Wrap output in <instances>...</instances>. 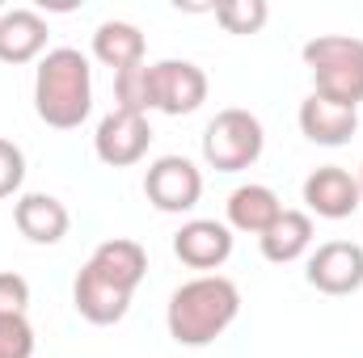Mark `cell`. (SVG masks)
I'll use <instances>...</instances> for the list:
<instances>
[{"mask_svg": "<svg viewBox=\"0 0 363 358\" xmlns=\"http://www.w3.org/2000/svg\"><path fill=\"white\" fill-rule=\"evenodd\" d=\"M47 21L34 8L0 13V64H34L47 55Z\"/></svg>", "mask_w": 363, "mask_h": 358, "instance_id": "5bb4252c", "label": "cell"}, {"mask_svg": "<svg viewBox=\"0 0 363 358\" xmlns=\"http://www.w3.org/2000/svg\"><path fill=\"white\" fill-rule=\"evenodd\" d=\"M144 51H148V42H144L140 25H131V21H101L93 30V55L114 72L144 64Z\"/></svg>", "mask_w": 363, "mask_h": 358, "instance_id": "ac0fdd59", "label": "cell"}, {"mask_svg": "<svg viewBox=\"0 0 363 358\" xmlns=\"http://www.w3.org/2000/svg\"><path fill=\"white\" fill-rule=\"evenodd\" d=\"M304 278L321 295H355L363 287V245H351V241L317 245V253L304 266Z\"/></svg>", "mask_w": 363, "mask_h": 358, "instance_id": "ba28073f", "label": "cell"}, {"mask_svg": "<svg viewBox=\"0 0 363 358\" xmlns=\"http://www.w3.org/2000/svg\"><path fill=\"white\" fill-rule=\"evenodd\" d=\"M267 148V131L262 122L250 114V110H220L207 131H203V161L216 169V173H241L250 165H258Z\"/></svg>", "mask_w": 363, "mask_h": 358, "instance_id": "277c9868", "label": "cell"}, {"mask_svg": "<svg viewBox=\"0 0 363 358\" xmlns=\"http://www.w3.org/2000/svg\"><path fill=\"white\" fill-rule=\"evenodd\" d=\"M72 304H77V312H81L89 325H118V321L127 316V308H131V291L106 282V278L85 262L81 274H77V282H72Z\"/></svg>", "mask_w": 363, "mask_h": 358, "instance_id": "4fadbf2b", "label": "cell"}, {"mask_svg": "<svg viewBox=\"0 0 363 358\" xmlns=\"http://www.w3.org/2000/svg\"><path fill=\"white\" fill-rule=\"evenodd\" d=\"M300 131H304V139L308 144H321V148H342V144H351L355 139V131H359V110H347V105H334V101H325V97H317V93H308L304 101H300Z\"/></svg>", "mask_w": 363, "mask_h": 358, "instance_id": "8fae6325", "label": "cell"}, {"mask_svg": "<svg viewBox=\"0 0 363 358\" xmlns=\"http://www.w3.org/2000/svg\"><path fill=\"white\" fill-rule=\"evenodd\" d=\"M13 224L30 245H60L72 228V215L55 194H21L13 202Z\"/></svg>", "mask_w": 363, "mask_h": 358, "instance_id": "7c38bea8", "label": "cell"}, {"mask_svg": "<svg viewBox=\"0 0 363 358\" xmlns=\"http://www.w3.org/2000/svg\"><path fill=\"white\" fill-rule=\"evenodd\" d=\"M304 64L313 72L317 97L359 110L363 101V38H347V34H321L313 42H304Z\"/></svg>", "mask_w": 363, "mask_h": 358, "instance_id": "3957f363", "label": "cell"}, {"mask_svg": "<svg viewBox=\"0 0 363 358\" xmlns=\"http://www.w3.org/2000/svg\"><path fill=\"white\" fill-rule=\"evenodd\" d=\"M258 245H262V258L274 262V266H287V262L304 258L313 249V215L308 211H283L258 236Z\"/></svg>", "mask_w": 363, "mask_h": 358, "instance_id": "e0dca14e", "label": "cell"}, {"mask_svg": "<svg viewBox=\"0 0 363 358\" xmlns=\"http://www.w3.org/2000/svg\"><path fill=\"white\" fill-rule=\"evenodd\" d=\"M304 207L321 219H347L363 207L359 178H351L342 165H321L304 178Z\"/></svg>", "mask_w": 363, "mask_h": 358, "instance_id": "9c48e42d", "label": "cell"}, {"mask_svg": "<svg viewBox=\"0 0 363 358\" xmlns=\"http://www.w3.org/2000/svg\"><path fill=\"white\" fill-rule=\"evenodd\" d=\"M216 21L228 30V34H258L267 21H271V4L267 0H224L211 8Z\"/></svg>", "mask_w": 363, "mask_h": 358, "instance_id": "d6986e66", "label": "cell"}, {"mask_svg": "<svg viewBox=\"0 0 363 358\" xmlns=\"http://www.w3.org/2000/svg\"><path fill=\"white\" fill-rule=\"evenodd\" d=\"M148 144H152L148 114L118 110V105L97 122V135H93V152H97V161H101V165H110V169L140 165V161L148 156Z\"/></svg>", "mask_w": 363, "mask_h": 358, "instance_id": "5b68a950", "label": "cell"}, {"mask_svg": "<svg viewBox=\"0 0 363 358\" xmlns=\"http://www.w3.org/2000/svg\"><path fill=\"white\" fill-rule=\"evenodd\" d=\"M34 110L47 127L72 131L93 110V68L77 47H55L38 59L34 72Z\"/></svg>", "mask_w": 363, "mask_h": 358, "instance_id": "7a4b0ae2", "label": "cell"}, {"mask_svg": "<svg viewBox=\"0 0 363 358\" xmlns=\"http://www.w3.org/2000/svg\"><path fill=\"white\" fill-rule=\"evenodd\" d=\"M26 181V152L13 139H0V198H13Z\"/></svg>", "mask_w": 363, "mask_h": 358, "instance_id": "7402d4cb", "label": "cell"}, {"mask_svg": "<svg viewBox=\"0 0 363 358\" xmlns=\"http://www.w3.org/2000/svg\"><path fill=\"white\" fill-rule=\"evenodd\" d=\"M144 194L157 211L165 215H182L194 211L203 198V173L194 169V161L186 156H157L144 173Z\"/></svg>", "mask_w": 363, "mask_h": 358, "instance_id": "8992f818", "label": "cell"}, {"mask_svg": "<svg viewBox=\"0 0 363 358\" xmlns=\"http://www.w3.org/2000/svg\"><path fill=\"white\" fill-rule=\"evenodd\" d=\"M359 190H363V169H359Z\"/></svg>", "mask_w": 363, "mask_h": 358, "instance_id": "cb8c5ba5", "label": "cell"}, {"mask_svg": "<svg viewBox=\"0 0 363 358\" xmlns=\"http://www.w3.org/2000/svg\"><path fill=\"white\" fill-rule=\"evenodd\" d=\"M237 316H241V291L224 274H199V278L182 282L165 308L169 337L190 350L211 346Z\"/></svg>", "mask_w": 363, "mask_h": 358, "instance_id": "6da1fadb", "label": "cell"}, {"mask_svg": "<svg viewBox=\"0 0 363 358\" xmlns=\"http://www.w3.org/2000/svg\"><path fill=\"white\" fill-rule=\"evenodd\" d=\"M30 308V282L13 270L0 274V316H26Z\"/></svg>", "mask_w": 363, "mask_h": 358, "instance_id": "603a6c76", "label": "cell"}, {"mask_svg": "<svg viewBox=\"0 0 363 358\" xmlns=\"http://www.w3.org/2000/svg\"><path fill=\"white\" fill-rule=\"evenodd\" d=\"M114 97H118V110L148 114L152 110V64H135L127 72H114Z\"/></svg>", "mask_w": 363, "mask_h": 358, "instance_id": "ffe728a7", "label": "cell"}, {"mask_svg": "<svg viewBox=\"0 0 363 358\" xmlns=\"http://www.w3.org/2000/svg\"><path fill=\"white\" fill-rule=\"evenodd\" d=\"M0 358H34V329L26 316H0Z\"/></svg>", "mask_w": 363, "mask_h": 358, "instance_id": "44dd1931", "label": "cell"}, {"mask_svg": "<svg viewBox=\"0 0 363 358\" xmlns=\"http://www.w3.org/2000/svg\"><path fill=\"white\" fill-rule=\"evenodd\" d=\"M89 266L106 278V282H114V287H123V291H131L135 295V287L144 282V274H148V253H144V245L140 241H127V236H110V241H101L97 249H93Z\"/></svg>", "mask_w": 363, "mask_h": 358, "instance_id": "9a60e30c", "label": "cell"}, {"mask_svg": "<svg viewBox=\"0 0 363 358\" xmlns=\"http://www.w3.org/2000/svg\"><path fill=\"white\" fill-rule=\"evenodd\" d=\"M207 101V76L190 59H161L152 64V110L182 118Z\"/></svg>", "mask_w": 363, "mask_h": 358, "instance_id": "52a82bcc", "label": "cell"}, {"mask_svg": "<svg viewBox=\"0 0 363 358\" xmlns=\"http://www.w3.org/2000/svg\"><path fill=\"white\" fill-rule=\"evenodd\" d=\"M174 253L190 270H220L233 258V228L220 219H190L174 232Z\"/></svg>", "mask_w": 363, "mask_h": 358, "instance_id": "30bf717a", "label": "cell"}, {"mask_svg": "<svg viewBox=\"0 0 363 358\" xmlns=\"http://www.w3.org/2000/svg\"><path fill=\"white\" fill-rule=\"evenodd\" d=\"M224 207H228V228H233V232H250V236H262L274 219L283 215L279 194H274L271 185H258V181L237 185Z\"/></svg>", "mask_w": 363, "mask_h": 358, "instance_id": "2e32d148", "label": "cell"}]
</instances>
